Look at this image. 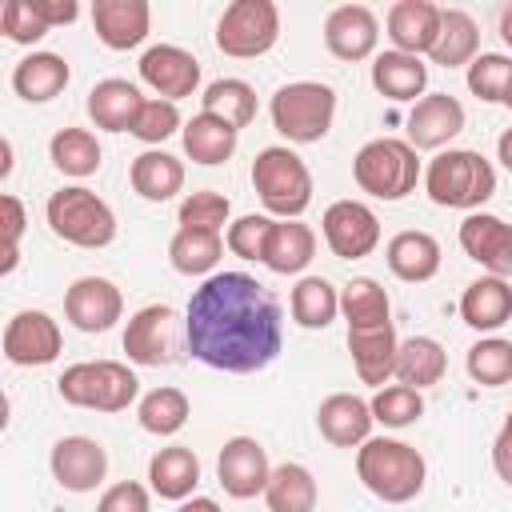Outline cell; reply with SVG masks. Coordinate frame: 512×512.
Listing matches in <instances>:
<instances>
[{"label":"cell","mask_w":512,"mask_h":512,"mask_svg":"<svg viewBox=\"0 0 512 512\" xmlns=\"http://www.w3.org/2000/svg\"><path fill=\"white\" fill-rule=\"evenodd\" d=\"M396 328L392 320L384 324H368V328H348V352H352V368L364 384L384 388L388 376L396 372Z\"/></svg>","instance_id":"22"},{"label":"cell","mask_w":512,"mask_h":512,"mask_svg":"<svg viewBox=\"0 0 512 512\" xmlns=\"http://www.w3.org/2000/svg\"><path fill=\"white\" fill-rule=\"evenodd\" d=\"M184 340L216 372H260L284 348L280 300L248 272H212L188 300Z\"/></svg>","instance_id":"1"},{"label":"cell","mask_w":512,"mask_h":512,"mask_svg":"<svg viewBox=\"0 0 512 512\" xmlns=\"http://www.w3.org/2000/svg\"><path fill=\"white\" fill-rule=\"evenodd\" d=\"M460 320L476 332H496L512 320V284L500 276H480L460 296Z\"/></svg>","instance_id":"26"},{"label":"cell","mask_w":512,"mask_h":512,"mask_svg":"<svg viewBox=\"0 0 512 512\" xmlns=\"http://www.w3.org/2000/svg\"><path fill=\"white\" fill-rule=\"evenodd\" d=\"M64 404L72 408H92V412H124L136 392H140V380L128 364L120 360H84V364H72L60 372L56 380Z\"/></svg>","instance_id":"7"},{"label":"cell","mask_w":512,"mask_h":512,"mask_svg":"<svg viewBox=\"0 0 512 512\" xmlns=\"http://www.w3.org/2000/svg\"><path fill=\"white\" fill-rule=\"evenodd\" d=\"M140 80L160 96V100H184L200 88V60L176 44H152L140 56Z\"/></svg>","instance_id":"15"},{"label":"cell","mask_w":512,"mask_h":512,"mask_svg":"<svg viewBox=\"0 0 512 512\" xmlns=\"http://www.w3.org/2000/svg\"><path fill=\"white\" fill-rule=\"evenodd\" d=\"M176 128H180L176 104L156 96V100H144V108H140V116H136V124H132V136L144 140V144H164Z\"/></svg>","instance_id":"47"},{"label":"cell","mask_w":512,"mask_h":512,"mask_svg":"<svg viewBox=\"0 0 512 512\" xmlns=\"http://www.w3.org/2000/svg\"><path fill=\"white\" fill-rule=\"evenodd\" d=\"M140 108H144L140 88L128 84V80H120V76H108V80H100L88 92V116L104 132H132Z\"/></svg>","instance_id":"25"},{"label":"cell","mask_w":512,"mask_h":512,"mask_svg":"<svg viewBox=\"0 0 512 512\" xmlns=\"http://www.w3.org/2000/svg\"><path fill=\"white\" fill-rule=\"evenodd\" d=\"M48 156L64 176L84 180V176H92L100 168V140L88 128H60L52 136V144H48Z\"/></svg>","instance_id":"41"},{"label":"cell","mask_w":512,"mask_h":512,"mask_svg":"<svg viewBox=\"0 0 512 512\" xmlns=\"http://www.w3.org/2000/svg\"><path fill=\"white\" fill-rule=\"evenodd\" d=\"M188 416H192V404H188V396L180 392V388H152L140 404H136V420H140V428L144 432H152V436H176L184 424H188Z\"/></svg>","instance_id":"40"},{"label":"cell","mask_w":512,"mask_h":512,"mask_svg":"<svg viewBox=\"0 0 512 512\" xmlns=\"http://www.w3.org/2000/svg\"><path fill=\"white\" fill-rule=\"evenodd\" d=\"M32 12L48 24V28H60V24H72L80 16V4L76 0H28Z\"/></svg>","instance_id":"52"},{"label":"cell","mask_w":512,"mask_h":512,"mask_svg":"<svg viewBox=\"0 0 512 512\" xmlns=\"http://www.w3.org/2000/svg\"><path fill=\"white\" fill-rule=\"evenodd\" d=\"M48 228L64 240V244H76V248H108L116 240V212L84 184H72V188H60L48 196Z\"/></svg>","instance_id":"6"},{"label":"cell","mask_w":512,"mask_h":512,"mask_svg":"<svg viewBox=\"0 0 512 512\" xmlns=\"http://www.w3.org/2000/svg\"><path fill=\"white\" fill-rule=\"evenodd\" d=\"M492 468H496V476L512 488V412L504 416V424H500V432H496V440H492Z\"/></svg>","instance_id":"51"},{"label":"cell","mask_w":512,"mask_h":512,"mask_svg":"<svg viewBox=\"0 0 512 512\" xmlns=\"http://www.w3.org/2000/svg\"><path fill=\"white\" fill-rule=\"evenodd\" d=\"M424 192L440 208H468L476 212L496 192V168L476 148H448L424 168Z\"/></svg>","instance_id":"3"},{"label":"cell","mask_w":512,"mask_h":512,"mask_svg":"<svg viewBox=\"0 0 512 512\" xmlns=\"http://www.w3.org/2000/svg\"><path fill=\"white\" fill-rule=\"evenodd\" d=\"M232 216V204L224 192L216 188H200V192H188L180 200V228H208V232H220Z\"/></svg>","instance_id":"44"},{"label":"cell","mask_w":512,"mask_h":512,"mask_svg":"<svg viewBox=\"0 0 512 512\" xmlns=\"http://www.w3.org/2000/svg\"><path fill=\"white\" fill-rule=\"evenodd\" d=\"M180 136H184L188 160H192V164H204V168L232 160L236 140H240V132H236L232 124H224V120H216V116H208V112H196V116L180 128Z\"/></svg>","instance_id":"33"},{"label":"cell","mask_w":512,"mask_h":512,"mask_svg":"<svg viewBox=\"0 0 512 512\" xmlns=\"http://www.w3.org/2000/svg\"><path fill=\"white\" fill-rule=\"evenodd\" d=\"M0 212H4V264H0V272L8 276L12 268H16V260H20V232H24V204L12 196V192H4L0 196Z\"/></svg>","instance_id":"49"},{"label":"cell","mask_w":512,"mask_h":512,"mask_svg":"<svg viewBox=\"0 0 512 512\" xmlns=\"http://www.w3.org/2000/svg\"><path fill=\"white\" fill-rule=\"evenodd\" d=\"M64 348V336H60V324L40 312V308H24L8 320L4 328V356L8 364L16 368H40V364H52Z\"/></svg>","instance_id":"11"},{"label":"cell","mask_w":512,"mask_h":512,"mask_svg":"<svg viewBox=\"0 0 512 512\" xmlns=\"http://www.w3.org/2000/svg\"><path fill=\"white\" fill-rule=\"evenodd\" d=\"M500 104H508V108H512V76H508V88H504V100H500Z\"/></svg>","instance_id":"57"},{"label":"cell","mask_w":512,"mask_h":512,"mask_svg":"<svg viewBox=\"0 0 512 512\" xmlns=\"http://www.w3.org/2000/svg\"><path fill=\"white\" fill-rule=\"evenodd\" d=\"M92 28L104 48L128 52V48L144 44V36L152 28V8H148V0H96Z\"/></svg>","instance_id":"21"},{"label":"cell","mask_w":512,"mask_h":512,"mask_svg":"<svg viewBox=\"0 0 512 512\" xmlns=\"http://www.w3.org/2000/svg\"><path fill=\"white\" fill-rule=\"evenodd\" d=\"M224 256V236L208 228H176L168 240V260L180 276H208Z\"/></svg>","instance_id":"36"},{"label":"cell","mask_w":512,"mask_h":512,"mask_svg":"<svg viewBox=\"0 0 512 512\" xmlns=\"http://www.w3.org/2000/svg\"><path fill=\"white\" fill-rule=\"evenodd\" d=\"M268 112H272V124L284 140L316 144L328 136V128L336 120V92L320 80H292V84L276 88Z\"/></svg>","instance_id":"8"},{"label":"cell","mask_w":512,"mask_h":512,"mask_svg":"<svg viewBox=\"0 0 512 512\" xmlns=\"http://www.w3.org/2000/svg\"><path fill=\"white\" fill-rule=\"evenodd\" d=\"M48 464H52V476H56L60 488H68V492H92L104 480V472H108V452L92 436H60L52 444Z\"/></svg>","instance_id":"18"},{"label":"cell","mask_w":512,"mask_h":512,"mask_svg":"<svg viewBox=\"0 0 512 512\" xmlns=\"http://www.w3.org/2000/svg\"><path fill=\"white\" fill-rule=\"evenodd\" d=\"M440 36V4L432 0H396L388 8V40L396 52H408V56H420V52H432Z\"/></svg>","instance_id":"23"},{"label":"cell","mask_w":512,"mask_h":512,"mask_svg":"<svg viewBox=\"0 0 512 512\" xmlns=\"http://www.w3.org/2000/svg\"><path fill=\"white\" fill-rule=\"evenodd\" d=\"M0 152H4V164H0V176H8V172H12V144L4 140V144H0Z\"/></svg>","instance_id":"56"},{"label":"cell","mask_w":512,"mask_h":512,"mask_svg":"<svg viewBox=\"0 0 512 512\" xmlns=\"http://www.w3.org/2000/svg\"><path fill=\"white\" fill-rule=\"evenodd\" d=\"M372 88L388 100H420L428 88V64L408 52H380L372 60Z\"/></svg>","instance_id":"29"},{"label":"cell","mask_w":512,"mask_h":512,"mask_svg":"<svg viewBox=\"0 0 512 512\" xmlns=\"http://www.w3.org/2000/svg\"><path fill=\"white\" fill-rule=\"evenodd\" d=\"M496 156H500V164L512 172V128L500 132V140H496Z\"/></svg>","instance_id":"54"},{"label":"cell","mask_w":512,"mask_h":512,"mask_svg":"<svg viewBox=\"0 0 512 512\" xmlns=\"http://www.w3.org/2000/svg\"><path fill=\"white\" fill-rule=\"evenodd\" d=\"M500 36H504V44L512 48V4L500 12Z\"/></svg>","instance_id":"55"},{"label":"cell","mask_w":512,"mask_h":512,"mask_svg":"<svg viewBox=\"0 0 512 512\" xmlns=\"http://www.w3.org/2000/svg\"><path fill=\"white\" fill-rule=\"evenodd\" d=\"M200 104H204L200 112H208V116H216V120L232 124L236 132H240V128H248V124L256 120V92H252V84H248V80H236V76L212 80V84L204 88Z\"/></svg>","instance_id":"37"},{"label":"cell","mask_w":512,"mask_h":512,"mask_svg":"<svg viewBox=\"0 0 512 512\" xmlns=\"http://www.w3.org/2000/svg\"><path fill=\"white\" fill-rule=\"evenodd\" d=\"M272 224H276L272 216H256V212L240 216L236 224H228V236H224L228 252H236L240 260H264V244H268Z\"/></svg>","instance_id":"46"},{"label":"cell","mask_w":512,"mask_h":512,"mask_svg":"<svg viewBox=\"0 0 512 512\" xmlns=\"http://www.w3.org/2000/svg\"><path fill=\"white\" fill-rule=\"evenodd\" d=\"M280 40V8L272 0H232L216 20V48L232 60H256Z\"/></svg>","instance_id":"9"},{"label":"cell","mask_w":512,"mask_h":512,"mask_svg":"<svg viewBox=\"0 0 512 512\" xmlns=\"http://www.w3.org/2000/svg\"><path fill=\"white\" fill-rule=\"evenodd\" d=\"M372 404L352 392H332L316 408V428L336 448H360L372 436Z\"/></svg>","instance_id":"20"},{"label":"cell","mask_w":512,"mask_h":512,"mask_svg":"<svg viewBox=\"0 0 512 512\" xmlns=\"http://www.w3.org/2000/svg\"><path fill=\"white\" fill-rule=\"evenodd\" d=\"M356 476L360 484L384 500V504H408L424 492V480H428V464L424 456L404 444V440H392V436H368L360 448H356Z\"/></svg>","instance_id":"2"},{"label":"cell","mask_w":512,"mask_h":512,"mask_svg":"<svg viewBox=\"0 0 512 512\" xmlns=\"http://www.w3.org/2000/svg\"><path fill=\"white\" fill-rule=\"evenodd\" d=\"M480 28H476V20L464 12V8H440V36H436V44H432V64H440V68H468L480 52Z\"/></svg>","instance_id":"32"},{"label":"cell","mask_w":512,"mask_h":512,"mask_svg":"<svg viewBox=\"0 0 512 512\" xmlns=\"http://www.w3.org/2000/svg\"><path fill=\"white\" fill-rule=\"evenodd\" d=\"M216 480L220 488L232 496V500H252L268 488L272 480V464H268V452L260 440L252 436H232L224 440L220 448V460H216Z\"/></svg>","instance_id":"13"},{"label":"cell","mask_w":512,"mask_h":512,"mask_svg":"<svg viewBox=\"0 0 512 512\" xmlns=\"http://www.w3.org/2000/svg\"><path fill=\"white\" fill-rule=\"evenodd\" d=\"M340 312H344L348 328H368V324L392 320L388 292H384L380 280H372V276H352V280L340 288Z\"/></svg>","instance_id":"39"},{"label":"cell","mask_w":512,"mask_h":512,"mask_svg":"<svg viewBox=\"0 0 512 512\" xmlns=\"http://www.w3.org/2000/svg\"><path fill=\"white\" fill-rule=\"evenodd\" d=\"M148 484L160 500H188L200 484V460L184 444H168L148 460Z\"/></svg>","instance_id":"28"},{"label":"cell","mask_w":512,"mask_h":512,"mask_svg":"<svg viewBox=\"0 0 512 512\" xmlns=\"http://www.w3.org/2000/svg\"><path fill=\"white\" fill-rule=\"evenodd\" d=\"M460 248L468 260L488 268V276H512V224L492 212H468L460 224Z\"/></svg>","instance_id":"17"},{"label":"cell","mask_w":512,"mask_h":512,"mask_svg":"<svg viewBox=\"0 0 512 512\" xmlns=\"http://www.w3.org/2000/svg\"><path fill=\"white\" fill-rule=\"evenodd\" d=\"M288 308L300 328H328L340 312V288H332L324 276H300Z\"/></svg>","instance_id":"38"},{"label":"cell","mask_w":512,"mask_h":512,"mask_svg":"<svg viewBox=\"0 0 512 512\" xmlns=\"http://www.w3.org/2000/svg\"><path fill=\"white\" fill-rule=\"evenodd\" d=\"M68 80H72V68H68V60L56 56V52H28V56L12 68V88H16V96L28 100V104H44V100L60 96V92L68 88Z\"/></svg>","instance_id":"27"},{"label":"cell","mask_w":512,"mask_h":512,"mask_svg":"<svg viewBox=\"0 0 512 512\" xmlns=\"http://www.w3.org/2000/svg\"><path fill=\"white\" fill-rule=\"evenodd\" d=\"M252 188H256L260 204L272 216H280V220H300V212L312 204V172L284 144H272V148L256 152V160H252Z\"/></svg>","instance_id":"4"},{"label":"cell","mask_w":512,"mask_h":512,"mask_svg":"<svg viewBox=\"0 0 512 512\" xmlns=\"http://www.w3.org/2000/svg\"><path fill=\"white\" fill-rule=\"evenodd\" d=\"M464 132V104L448 92H428L408 112V144L424 152H440Z\"/></svg>","instance_id":"16"},{"label":"cell","mask_w":512,"mask_h":512,"mask_svg":"<svg viewBox=\"0 0 512 512\" xmlns=\"http://www.w3.org/2000/svg\"><path fill=\"white\" fill-rule=\"evenodd\" d=\"M316 476L296 464V460H284L272 468V480L264 488V504L268 512H316Z\"/></svg>","instance_id":"35"},{"label":"cell","mask_w":512,"mask_h":512,"mask_svg":"<svg viewBox=\"0 0 512 512\" xmlns=\"http://www.w3.org/2000/svg\"><path fill=\"white\" fill-rule=\"evenodd\" d=\"M448 372V352L440 340L432 336H408L400 340L396 348V384H408V388H428V384H440V376Z\"/></svg>","instance_id":"34"},{"label":"cell","mask_w":512,"mask_h":512,"mask_svg":"<svg viewBox=\"0 0 512 512\" xmlns=\"http://www.w3.org/2000/svg\"><path fill=\"white\" fill-rule=\"evenodd\" d=\"M464 368L468 376L480 384V388H500L512 380V340L504 336H480L468 356H464Z\"/></svg>","instance_id":"42"},{"label":"cell","mask_w":512,"mask_h":512,"mask_svg":"<svg viewBox=\"0 0 512 512\" xmlns=\"http://www.w3.org/2000/svg\"><path fill=\"white\" fill-rule=\"evenodd\" d=\"M384 260H388V272L404 284H424L440 272V240L432 232H420V228H408V232H396L384 248Z\"/></svg>","instance_id":"24"},{"label":"cell","mask_w":512,"mask_h":512,"mask_svg":"<svg viewBox=\"0 0 512 512\" xmlns=\"http://www.w3.org/2000/svg\"><path fill=\"white\" fill-rule=\"evenodd\" d=\"M0 32H4L12 44H36V40H44L52 28L32 12L28 0H8V4L0 8Z\"/></svg>","instance_id":"48"},{"label":"cell","mask_w":512,"mask_h":512,"mask_svg":"<svg viewBox=\"0 0 512 512\" xmlns=\"http://www.w3.org/2000/svg\"><path fill=\"white\" fill-rule=\"evenodd\" d=\"M368 404H372V420L384 428H408L424 416V396L420 388H408V384H384Z\"/></svg>","instance_id":"43"},{"label":"cell","mask_w":512,"mask_h":512,"mask_svg":"<svg viewBox=\"0 0 512 512\" xmlns=\"http://www.w3.org/2000/svg\"><path fill=\"white\" fill-rule=\"evenodd\" d=\"M124 352L140 368H160L176 360V312L168 304H144L124 328Z\"/></svg>","instance_id":"12"},{"label":"cell","mask_w":512,"mask_h":512,"mask_svg":"<svg viewBox=\"0 0 512 512\" xmlns=\"http://www.w3.org/2000/svg\"><path fill=\"white\" fill-rule=\"evenodd\" d=\"M176 512H220V504L216 500H208V496H192V500H180V508Z\"/></svg>","instance_id":"53"},{"label":"cell","mask_w":512,"mask_h":512,"mask_svg":"<svg viewBox=\"0 0 512 512\" xmlns=\"http://www.w3.org/2000/svg\"><path fill=\"white\" fill-rule=\"evenodd\" d=\"M380 40V20L368 4H340L324 20V44L336 60H368Z\"/></svg>","instance_id":"19"},{"label":"cell","mask_w":512,"mask_h":512,"mask_svg":"<svg viewBox=\"0 0 512 512\" xmlns=\"http://www.w3.org/2000/svg\"><path fill=\"white\" fill-rule=\"evenodd\" d=\"M324 244L332 248V256L340 260H360L372 256L380 244V220L364 200H336L324 208Z\"/></svg>","instance_id":"10"},{"label":"cell","mask_w":512,"mask_h":512,"mask_svg":"<svg viewBox=\"0 0 512 512\" xmlns=\"http://www.w3.org/2000/svg\"><path fill=\"white\" fill-rule=\"evenodd\" d=\"M124 312V296L104 276H80L64 292V316L80 332H108Z\"/></svg>","instance_id":"14"},{"label":"cell","mask_w":512,"mask_h":512,"mask_svg":"<svg viewBox=\"0 0 512 512\" xmlns=\"http://www.w3.org/2000/svg\"><path fill=\"white\" fill-rule=\"evenodd\" d=\"M96 512H148V488L136 480H120L100 496Z\"/></svg>","instance_id":"50"},{"label":"cell","mask_w":512,"mask_h":512,"mask_svg":"<svg viewBox=\"0 0 512 512\" xmlns=\"http://www.w3.org/2000/svg\"><path fill=\"white\" fill-rule=\"evenodd\" d=\"M508 76H512V60L500 56V52H480L472 64H468V92L496 104L504 100V88H508Z\"/></svg>","instance_id":"45"},{"label":"cell","mask_w":512,"mask_h":512,"mask_svg":"<svg viewBox=\"0 0 512 512\" xmlns=\"http://www.w3.org/2000/svg\"><path fill=\"white\" fill-rule=\"evenodd\" d=\"M312 256H316V232L300 220H276L260 264H268L276 276H296L312 264Z\"/></svg>","instance_id":"30"},{"label":"cell","mask_w":512,"mask_h":512,"mask_svg":"<svg viewBox=\"0 0 512 512\" xmlns=\"http://www.w3.org/2000/svg\"><path fill=\"white\" fill-rule=\"evenodd\" d=\"M352 180L360 192H368L376 200H404L408 192H416L420 156L408 140H396V136L368 140L352 156Z\"/></svg>","instance_id":"5"},{"label":"cell","mask_w":512,"mask_h":512,"mask_svg":"<svg viewBox=\"0 0 512 512\" xmlns=\"http://www.w3.org/2000/svg\"><path fill=\"white\" fill-rule=\"evenodd\" d=\"M128 180H132L136 196H144L152 204H164L184 188V164L164 148H148V152H140L132 160Z\"/></svg>","instance_id":"31"}]
</instances>
